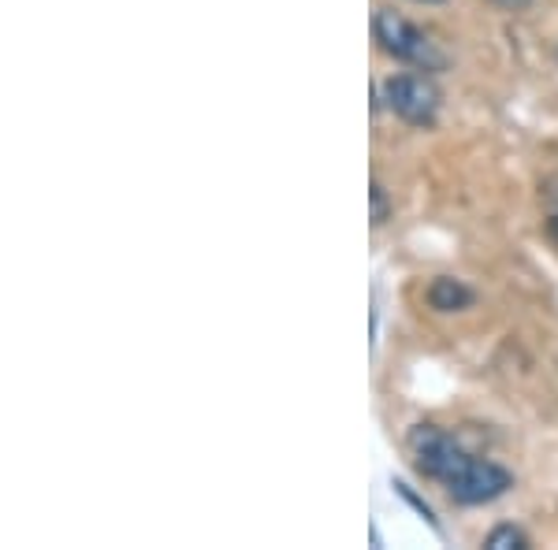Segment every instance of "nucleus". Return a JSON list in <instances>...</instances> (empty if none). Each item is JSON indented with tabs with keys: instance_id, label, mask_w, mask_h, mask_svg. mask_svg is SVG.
I'll return each mask as SVG.
<instances>
[{
	"instance_id": "f257e3e1",
	"label": "nucleus",
	"mask_w": 558,
	"mask_h": 550,
	"mask_svg": "<svg viewBox=\"0 0 558 550\" xmlns=\"http://www.w3.org/2000/svg\"><path fill=\"white\" fill-rule=\"evenodd\" d=\"M410 454L421 476L444 484L447 494L462 506H481V502H495L499 494H507L514 487V476L502 465L473 457L470 450H462L447 431H439L436 424H417L410 428Z\"/></svg>"
},
{
	"instance_id": "f03ea898",
	"label": "nucleus",
	"mask_w": 558,
	"mask_h": 550,
	"mask_svg": "<svg viewBox=\"0 0 558 550\" xmlns=\"http://www.w3.org/2000/svg\"><path fill=\"white\" fill-rule=\"evenodd\" d=\"M373 34H376V41H380V49L391 52V57L402 60V64H413L421 71L447 68V57L436 49V41H432L425 30H417L410 20H402L399 12H391V8H380V12H376Z\"/></svg>"
},
{
	"instance_id": "7ed1b4c3",
	"label": "nucleus",
	"mask_w": 558,
	"mask_h": 550,
	"mask_svg": "<svg viewBox=\"0 0 558 550\" xmlns=\"http://www.w3.org/2000/svg\"><path fill=\"white\" fill-rule=\"evenodd\" d=\"M384 101L410 127H432L439 120V89L425 75H391L384 83Z\"/></svg>"
},
{
	"instance_id": "20e7f679",
	"label": "nucleus",
	"mask_w": 558,
	"mask_h": 550,
	"mask_svg": "<svg viewBox=\"0 0 558 550\" xmlns=\"http://www.w3.org/2000/svg\"><path fill=\"white\" fill-rule=\"evenodd\" d=\"M473 297L476 294L454 276H439V279H432V286H428V305L436 313H462L473 305Z\"/></svg>"
},
{
	"instance_id": "39448f33",
	"label": "nucleus",
	"mask_w": 558,
	"mask_h": 550,
	"mask_svg": "<svg viewBox=\"0 0 558 550\" xmlns=\"http://www.w3.org/2000/svg\"><path fill=\"white\" fill-rule=\"evenodd\" d=\"M484 547L488 550H529V536L514 525H499L488 539H484Z\"/></svg>"
},
{
	"instance_id": "423d86ee",
	"label": "nucleus",
	"mask_w": 558,
	"mask_h": 550,
	"mask_svg": "<svg viewBox=\"0 0 558 550\" xmlns=\"http://www.w3.org/2000/svg\"><path fill=\"white\" fill-rule=\"evenodd\" d=\"M368 205H373V228H384L391 220V201H387V191L380 183L368 186Z\"/></svg>"
},
{
	"instance_id": "0eeeda50",
	"label": "nucleus",
	"mask_w": 558,
	"mask_h": 550,
	"mask_svg": "<svg viewBox=\"0 0 558 550\" xmlns=\"http://www.w3.org/2000/svg\"><path fill=\"white\" fill-rule=\"evenodd\" d=\"M499 8H510V12H518V8H529L533 0H495Z\"/></svg>"
},
{
	"instance_id": "6e6552de",
	"label": "nucleus",
	"mask_w": 558,
	"mask_h": 550,
	"mask_svg": "<svg viewBox=\"0 0 558 550\" xmlns=\"http://www.w3.org/2000/svg\"><path fill=\"white\" fill-rule=\"evenodd\" d=\"M547 231H551L555 239H558V216H551V220H547Z\"/></svg>"
}]
</instances>
